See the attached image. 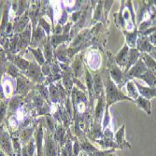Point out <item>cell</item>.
<instances>
[{
  "instance_id": "cell-1",
  "label": "cell",
  "mask_w": 156,
  "mask_h": 156,
  "mask_svg": "<svg viewBox=\"0 0 156 156\" xmlns=\"http://www.w3.org/2000/svg\"><path fill=\"white\" fill-rule=\"evenodd\" d=\"M106 94H107V102L108 105H111L120 100H130L133 101L130 97L125 96L122 93L120 92V90L117 88L114 81H112L110 79L108 80L107 84V89H106Z\"/></svg>"
},
{
  "instance_id": "cell-2",
  "label": "cell",
  "mask_w": 156,
  "mask_h": 156,
  "mask_svg": "<svg viewBox=\"0 0 156 156\" xmlns=\"http://www.w3.org/2000/svg\"><path fill=\"white\" fill-rule=\"evenodd\" d=\"M59 147L57 142L51 133H48L45 136L44 141V155L43 156H58Z\"/></svg>"
},
{
  "instance_id": "cell-3",
  "label": "cell",
  "mask_w": 156,
  "mask_h": 156,
  "mask_svg": "<svg viewBox=\"0 0 156 156\" xmlns=\"http://www.w3.org/2000/svg\"><path fill=\"white\" fill-rule=\"evenodd\" d=\"M1 150L9 156H15L12 139H10L9 133L4 130L1 131Z\"/></svg>"
},
{
  "instance_id": "cell-4",
  "label": "cell",
  "mask_w": 156,
  "mask_h": 156,
  "mask_svg": "<svg viewBox=\"0 0 156 156\" xmlns=\"http://www.w3.org/2000/svg\"><path fill=\"white\" fill-rule=\"evenodd\" d=\"M148 67L142 59H139L137 63L130 69L128 73V78H139L141 75H143L146 71H148Z\"/></svg>"
},
{
  "instance_id": "cell-5",
  "label": "cell",
  "mask_w": 156,
  "mask_h": 156,
  "mask_svg": "<svg viewBox=\"0 0 156 156\" xmlns=\"http://www.w3.org/2000/svg\"><path fill=\"white\" fill-rule=\"evenodd\" d=\"M26 76H28L29 78L33 79L34 80H37V81H42L44 80V77H43V74L41 72V69L39 67V66H37V64L36 63H32L28 68V70L25 72Z\"/></svg>"
},
{
  "instance_id": "cell-6",
  "label": "cell",
  "mask_w": 156,
  "mask_h": 156,
  "mask_svg": "<svg viewBox=\"0 0 156 156\" xmlns=\"http://www.w3.org/2000/svg\"><path fill=\"white\" fill-rule=\"evenodd\" d=\"M129 51L130 49L127 47V45H124V47L119 51L115 58L117 65L120 66H127L129 61Z\"/></svg>"
},
{
  "instance_id": "cell-7",
  "label": "cell",
  "mask_w": 156,
  "mask_h": 156,
  "mask_svg": "<svg viewBox=\"0 0 156 156\" xmlns=\"http://www.w3.org/2000/svg\"><path fill=\"white\" fill-rule=\"evenodd\" d=\"M2 90L6 97L10 96L14 90H15V82H14V80L9 77H4L2 80Z\"/></svg>"
},
{
  "instance_id": "cell-8",
  "label": "cell",
  "mask_w": 156,
  "mask_h": 156,
  "mask_svg": "<svg viewBox=\"0 0 156 156\" xmlns=\"http://www.w3.org/2000/svg\"><path fill=\"white\" fill-rule=\"evenodd\" d=\"M135 84H136V86L140 95L143 96L146 99H148V100H150V99H151V98L156 96V88L141 86V85L139 83H137V82H135Z\"/></svg>"
},
{
  "instance_id": "cell-9",
  "label": "cell",
  "mask_w": 156,
  "mask_h": 156,
  "mask_svg": "<svg viewBox=\"0 0 156 156\" xmlns=\"http://www.w3.org/2000/svg\"><path fill=\"white\" fill-rule=\"evenodd\" d=\"M43 129L42 126H39L36 135V145L37 151V156H43L44 155V144H43Z\"/></svg>"
},
{
  "instance_id": "cell-10",
  "label": "cell",
  "mask_w": 156,
  "mask_h": 156,
  "mask_svg": "<svg viewBox=\"0 0 156 156\" xmlns=\"http://www.w3.org/2000/svg\"><path fill=\"white\" fill-rule=\"evenodd\" d=\"M124 128H125V125L123 124L121 128L116 132L115 134V140H116V144L118 145V147L120 149H122L124 147H128L131 148V145L127 142L125 140V136H124Z\"/></svg>"
},
{
  "instance_id": "cell-11",
  "label": "cell",
  "mask_w": 156,
  "mask_h": 156,
  "mask_svg": "<svg viewBox=\"0 0 156 156\" xmlns=\"http://www.w3.org/2000/svg\"><path fill=\"white\" fill-rule=\"evenodd\" d=\"M87 62L90 68H92L93 70H96L101 65V57L97 52L91 51L87 56Z\"/></svg>"
},
{
  "instance_id": "cell-12",
  "label": "cell",
  "mask_w": 156,
  "mask_h": 156,
  "mask_svg": "<svg viewBox=\"0 0 156 156\" xmlns=\"http://www.w3.org/2000/svg\"><path fill=\"white\" fill-rule=\"evenodd\" d=\"M137 50L141 51H145V52H151L153 50V47L151 46L150 40L144 36L141 37L139 39H137Z\"/></svg>"
},
{
  "instance_id": "cell-13",
  "label": "cell",
  "mask_w": 156,
  "mask_h": 156,
  "mask_svg": "<svg viewBox=\"0 0 156 156\" xmlns=\"http://www.w3.org/2000/svg\"><path fill=\"white\" fill-rule=\"evenodd\" d=\"M139 79H142L151 88H156V74L151 70H148L143 75H141Z\"/></svg>"
},
{
  "instance_id": "cell-14",
  "label": "cell",
  "mask_w": 156,
  "mask_h": 156,
  "mask_svg": "<svg viewBox=\"0 0 156 156\" xmlns=\"http://www.w3.org/2000/svg\"><path fill=\"white\" fill-rule=\"evenodd\" d=\"M136 105L138 106L139 108H141V109H143L144 111H146L148 113V115H151V101L150 100H148V99L144 98L143 96L139 95L137 97V99L136 100Z\"/></svg>"
},
{
  "instance_id": "cell-15",
  "label": "cell",
  "mask_w": 156,
  "mask_h": 156,
  "mask_svg": "<svg viewBox=\"0 0 156 156\" xmlns=\"http://www.w3.org/2000/svg\"><path fill=\"white\" fill-rule=\"evenodd\" d=\"M110 77L113 80V81H115V83L120 84L121 82L123 83V74L121 71V69L116 66L113 65L110 69Z\"/></svg>"
},
{
  "instance_id": "cell-16",
  "label": "cell",
  "mask_w": 156,
  "mask_h": 156,
  "mask_svg": "<svg viewBox=\"0 0 156 156\" xmlns=\"http://www.w3.org/2000/svg\"><path fill=\"white\" fill-rule=\"evenodd\" d=\"M140 56L139 51L137 49H130L129 51V61H128V65L126 66L125 72H127L129 70V68H132L138 61V58Z\"/></svg>"
},
{
  "instance_id": "cell-17",
  "label": "cell",
  "mask_w": 156,
  "mask_h": 156,
  "mask_svg": "<svg viewBox=\"0 0 156 156\" xmlns=\"http://www.w3.org/2000/svg\"><path fill=\"white\" fill-rule=\"evenodd\" d=\"M126 88H127V91H128V94H129V97L132 99H137L138 97V90L136 86V84H135V81L133 80H129V81H127L126 83Z\"/></svg>"
},
{
  "instance_id": "cell-18",
  "label": "cell",
  "mask_w": 156,
  "mask_h": 156,
  "mask_svg": "<svg viewBox=\"0 0 156 156\" xmlns=\"http://www.w3.org/2000/svg\"><path fill=\"white\" fill-rule=\"evenodd\" d=\"M66 135V129L63 126L59 125L57 128L55 129V132L53 134V137L55 139L56 142H58L60 144V146L62 147L64 145V137Z\"/></svg>"
},
{
  "instance_id": "cell-19",
  "label": "cell",
  "mask_w": 156,
  "mask_h": 156,
  "mask_svg": "<svg viewBox=\"0 0 156 156\" xmlns=\"http://www.w3.org/2000/svg\"><path fill=\"white\" fill-rule=\"evenodd\" d=\"M44 31L42 30V27L41 26H38L36 30H34V33H33V38H32V42L31 44L35 47L37 46L38 42H40L42 40V38H44Z\"/></svg>"
},
{
  "instance_id": "cell-20",
  "label": "cell",
  "mask_w": 156,
  "mask_h": 156,
  "mask_svg": "<svg viewBox=\"0 0 156 156\" xmlns=\"http://www.w3.org/2000/svg\"><path fill=\"white\" fill-rule=\"evenodd\" d=\"M80 149H81V151L87 153V154L92 153L94 151H96L98 150L97 148H95L93 144H91L89 141L86 140V139H84L80 143Z\"/></svg>"
},
{
  "instance_id": "cell-21",
  "label": "cell",
  "mask_w": 156,
  "mask_h": 156,
  "mask_svg": "<svg viewBox=\"0 0 156 156\" xmlns=\"http://www.w3.org/2000/svg\"><path fill=\"white\" fill-rule=\"evenodd\" d=\"M142 58H143L144 63L147 66V67L150 68L152 72L155 71V70H156V61L151 57V56L149 55L148 53H144L143 56H142Z\"/></svg>"
},
{
  "instance_id": "cell-22",
  "label": "cell",
  "mask_w": 156,
  "mask_h": 156,
  "mask_svg": "<svg viewBox=\"0 0 156 156\" xmlns=\"http://www.w3.org/2000/svg\"><path fill=\"white\" fill-rule=\"evenodd\" d=\"M13 64L15 65L18 68H20L21 70H24V71L25 70H28V68H29V66L31 65L28 61H26L21 57H16L13 60Z\"/></svg>"
},
{
  "instance_id": "cell-23",
  "label": "cell",
  "mask_w": 156,
  "mask_h": 156,
  "mask_svg": "<svg viewBox=\"0 0 156 156\" xmlns=\"http://www.w3.org/2000/svg\"><path fill=\"white\" fill-rule=\"evenodd\" d=\"M124 35L126 36V40H127V43L129 44V46L131 47V49H135L136 45V37H137V32L135 31L134 33H126L124 32Z\"/></svg>"
},
{
  "instance_id": "cell-24",
  "label": "cell",
  "mask_w": 156,
  "mask_h": 156,
  "mask_svg": "<svg viewBox=\"0 0 156 156\" xmlns=\"http://www.w3.org/2000/svg\"><path fill=\"white\" fill-rule=\"evenodd\" d=\"M102 81H101V78L99 75H94V92L96 94H100L102 93Z\"/></svg>"
},
{
  "instance_id": "cell-25",
  "label": "cell",
  "mask_w": 156,
  "mask_h": 156,
  "mask_svg": "<svg viewBox=\"0 0 156 156\" xmlns=\"http://www.w3.org/2000/svg\"><path fill=\"white\" fill-rule=\"evenodd\" d=\"M29 50L34 53V56H35L37 62L39 65H43L44 64V57H43V54H42L41 51L39 49H32V48H30Z\"/></svg>"
},
{
  "instance_id": "cell-26",
  "label": "cell",
  "mask_w": 156,
  "mask_h": 156,
  "mask_svg": "<svg viewBox=\"0 0 156 156\" xmlns=\"http://www.w3.org/2000/svg\"><path fill=\"white\" fill-rule=\"evenodd\" d=\"M103 103H104V99L103 97L101 96L100 99L98 100V104H97V108H96V110H95V117H96V120H100L102 118V113H103Z\"/></svg>"
},
{
  "instance_id": "cell-27",
  "label": "cell",
  "mask_w": 156,
  "mask_h": 156,
  "mask_svg": "<svg viewBox=\"0 0 156 156\" xmlns=\"http://www.w3.org/2000/svg\"><path fill=\"white\" fill-rule=\"evenodd\" d=\"M44 54H45L47 61L50 62L52 57V48H51V44L50 41H48L44 46Z\"/></svg>"
},
{
  "instance_id": "cell-28",
  "label": "cell",
  "mask_w": 156,
  "mask_h": 156,
  "mask_svg": "<svg viewBox=\"0 0 156 156\" xmlns=\"http://www.w3.org/2000/svg\"><path fill=\"white\" fill-rule=\"evenodd\" d=\"M86 83H87V87H88L90 95L92 96L93 90H94V78L91 76V74L89 73L88 70H86Z\"/></svg>"
},
{
  "instance_id": "cell-29",
  "label": "cell",
  "mask_w": 156,
  "mask_h": 156,
  "mask_svg": "<svg viewBox=\"0 0 156 156\" xmlns=\"http://www.w3.org/2000/svg\"><path fill=\"white\" fill-rule=\"evenodd\" d=\"M73 68L76 72V76L80 77L82 73V63L80 61V58L76 59V61L74 62V65H73Z\"/></svg>"
},
{
  "instance_id": "cell-30",
  "label": "cell",
  "mask_w": 156,
  "mask_h": 156,
  "mask_svg": "<svg viewBox=\"0 0 156 156\" xmlns=\"http://www.w3.org/2000/svg\"><path fill=\"white\" fill-rule=\"evenodd\" d=\"M30 39V26L27 27V29L23 33L22 37H21V42L23 43V45L26 46V44L29 42Z\"/></svg>"
},
{
  "instance_id": "cell-31",
  "label": "cell",
  "mask_w": 156,
  "mask_h": 156,
  "mask_svg": "<svg viewBox=\"0 0 156 156\" xmlns=\"http://www.w3.org/2000/svg\"><path fill=\"white\" fill-rule=\"evenodd\" d=\"M68 37L67 35H63V36H57L55 35L52 37V46H54V48H56V45L61 43L62 41L66 40Z\"/></svg>"
},
{
  "instance_id": "cell-32",
  "label": "cell",
  "mask_w": 156,
  "mask_h": 156,
  "mask_svg": "<svg viewBox=\"0 0 156 156\" xmlns=\"http://www.w3.org/2000/svg\"><path fill=\"white\" fill-rule=\"evenodd\" d=\"M115 151V149H110V150H107V151H99L97 150L96 151H94L92 153H89V156H107L108 153L113 152Z\"/></svg>"
},
{
  "instance_id": "cell-33",
  "label": "cell",
  "mask_w": 156,
  "mask_h": 156,
  "mask_svg": "<svg viewBox=\"0 0 156 156\" xmlns=\"http://www.w3.org/2000/svg\"><path fill=\"white\" fill-rule=\"evenodd\" d=\"M9 75L11 77L16 78L18 76V67L14 64L9 65Z\"/></svg>"
},
{
  "instance_id": "cell-34",
  "label": "cell",
  "mask_w": 156,
  "mask_h": 156,
  "mask_svg": "<svg viewBox=\"0 0 156 156\" xmlns=\"http://www.w3.org/2000/svg\"><path fill=\"white\" fill-rule=\"evenodd\" d=\"M85 103L83 101H79L78 104H77V111L79 113H82L85 111Z\"/></svg>"
},
{
  "instance_id": "cell-35",
  "label": "cell",
  "mask_w": 156,
  "mask_h": 156,
  "mask_svg": "<svg viewBox=\"0 0 156 156\" xmlns=\"http://www.w3.org/2000/svg\"><path fill=\"white\" fill-rule=\"evenodd\" d=\"M40 23H41V27L44 28V30L47 32V34L50 33V24L46 23V21L44 19H40Z\"/></svg>"
},
{
  "instance_id": "cell-36",
  "label": "cell",
  "mask_w": 156,
  "mask_h": 156,
  "mask_svg": "<svg viewBox=\"0 0 156 156\" xmlns=\"http://www.w3.org/2000/svg\"><path fill=\"white\" fill-rule=\"evenodd\" d=\"M27 5V2H24V1H19V12H18V14L19 15H21L22 14V12L24 10V8H25V6Z\"/></svg>"
},
{
  "instance_id": "cell-37",
  "label": "cell",
  "mask_w": 156,
  "mask_h": 156,
  "mask_svg": "<svg viewBox=\"0 0 156 156\" xmlns=\"http://www.w3.org/2000/svg\"><path fill=\"white\" fill-rule=\"evenodd\" d=\"M149 40L151 42V44H153V45H156V31L154 33H152L150 37H149Z\"/></svg>"
},
{
  "instance_id": "cell-38",
  "label": "cell",
  "mask_w": 156,
  "mask_h": 156,
  "mask_svg": "<svg viewBox=\"0 0 156 156\" xmlns=\"http://www.w3.org/2000/svg\"><path fill=\"white\" fill-rule=\"evenodd\" d=\"M42 71H43V73L45 75H50V66L48 65H43V66H42Z\"/></svg>"
},
{
  "instance_id": "cell-39",
  "label": "cell",
  "mask_w": 156,
  "mask_h": 156,
  "mask_svg": "<svg viewBox=\"0 0 156 156\" xmlns=\"http://www.w3.org/2000/svg\"><path fill=\"white\" fill-rule=\"evenodd\" d=\"M6 105H5V103L3 102V103H1V118L3 119L4 118V116H5V109H6Z\"/></svg>"
},
{
  "instance_id": "cell-40",
  "label": "cell",
  "mask_w": 156,
  "mask_h": 156,
  "mask_svg": "<svg viewBox=\"0 0 156 156\" xmlns=\"http://www.w3.org/2000/svg\"><path fill=\"white\" fill-rule=\"evenodd\" d=\"M80 14V11H79V12H75V13H74V15H73V20H74V21H75L76 19H78V18H79Z\"/></svg>"
},
{
  "instance_id": "cell-41",
  "label": "cell",
  "mask_w": 156,
  "mask_h": 156,
  "mask_svg": "<svg viewBox=\"0 0 156 156\" xmlns=\"http://www.w3.org/2000/svg\"><path fill=\"white\" fill-rule=\"evenodd\" d=\"M151 57L156 61V52H155V51H152L151 52Z\"/></svg>"
},
{
  "instance_id": "cell-42",
  "label": "cell",
  "mask_w": 156,
  "mask_h": 156,
  "mask_svg": "<svg viewBox=\"0 0 156 156\" xmlns=\"http://www.w3.org/2000/svg\"><path fill=\"white\" fill-rule=\"evenodd\" d=\"M79 156H89L87 153H85V152H83V151H81L80 153V155Z\"/></svg>"
},
{
  "instance_id": "cell-43",
  "label": "cell",
  "mask_w": 156,
  "mask_h": 156,
  "mask_svg": "<svg viewBox=\"0 0 156 156\" xmlns=\"http://www.w3.org/2000/svg\"><path fill=\"white\" fill-rule=\"evenodd\" d=\"M107 156H116V155H115V153H113V152H110V153H108V154Z\"/></svg>"
},
{
  "instance_id": "cell-44",
  "label": "cell",
  "mask_w": 156,
  "mask_h": 156,
  "mask_svg": "<svg viewBox=\"0 0 156 156\" xmlns=\"http://www.w3.org/2000/svg\"><path fill=\"white\" fill-rule=\"evenodd\" d=\"M1 156H6V155H5V153H4L2 151H1Z\"/></svg>"
},
{
  "instance_id": "cell-45",
  "label": "cell",
  "mask_w": 156,
  "mask_h": 156,
  "mask_svg": "<svg viewBox=\"0 0 156 156\" xmlns=\"http://www.w3.org/2000/svg\"><path fill=\"white\" fill-rule=\"evenodd\" d=\"M152 51H155V52H156V47H154V48H153V50H152Z\"/></svg>"
}]
</instances>
